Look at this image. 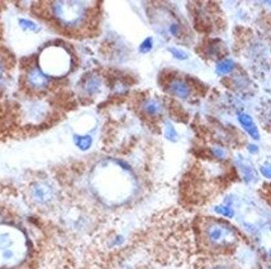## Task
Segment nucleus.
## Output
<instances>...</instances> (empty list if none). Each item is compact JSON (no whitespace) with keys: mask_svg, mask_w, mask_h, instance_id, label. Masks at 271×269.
I'll use <instances>...</instances> for the list:
<instances>
[{"mask_svg":"<svg viewBox=\"0 0 271 269\" xmlns=\"http://www.w3.org/2000/svg\"><path fill=\"white\" fill-rule=\"evenodd\" d=\"M91 186L98 197L109 205H121L133 196L136 181L129 164L123 161L112 163V170L108 165H100L91 179Z\"/></svg>","mask_w":271,"mask_h":269,"instance_id":"nucleus-1","label":"nucleus"},{"mask_svg":"<svg viewBox=\"0 0 271 269\" xmlns=\"http://www.w3.org/2000/svg\"><path fill=\"white\" fill-rule=\"evenodd\" d=\"M29 240L9 209L0 202V269H14L26 260Z\"/></svg>","mask_w":271,"mask_h":269,"instance_id":"nucleus-2","label":"nucleus"},{"mask_svg":"<svg viewBox=\"0 0 271 269\" xmlns=\"http://www.w3.org/2000/svg\"><path fill=\"white\" fill-rule=\"evenodd\" d=\"M95 3L61 0L45 4L46 18L52 22L60 31L69 34L83 32L91 19V12Z\"/></svg>","mask_w":271,"mask_h":269,"instance_id":"nucleus-3","label":"nucleus"},{"mask_svg":"<svg viewBox=\"0 0 271 269\" xmlns=\"http://www.w3.org/2000/svg\"><path fill=\"white\" fill-rule=\"evenodd\" d=\"M37 65L50 78H62L72 69V56L62 45H50L43 48L37 58Z\"/></svg>","mask_w":271,"mask_h":269,"instance_id":"nucleus-4","label":"nucleus"},{"mask_svg":"<svg viewBox=\"0 0 271 269\" xmlns=\"http://www.w3.org/2000/svg\"><path fill=\"white\" fill-rule=\"evenodd\" d=\"M202 236L204 243L213 251H227L240 240L237 230L232 225L213 219L203 224Z\"/></svg>","mask_w":271,"mask_h":269,"instance_id":"nucleus-5","label":"nucleus"},{"mask_svg":"<svg viewBox=\"0 0 271 269\" xmlns=\"http://www.w3.org/2000/svg\"><path fill=\"white\" fill-rule=\"evenodd\" d=\"M51 80L42 70L40 69L37 62L24 65L22 69L21 82L23 89L31 94H43L51 88Z\"/></svg>","mask_w":271,"mask_h":269,"instance_id":"nucleus-6","label":"nucleus"},{"mask_svg":"<svg viewBox=\"0 0 271 269\" xmlns=\"http://www.w3.org/2000/svg\"><path fill=\"white\" fill-rule=\"evenodd\" d=\"M29 196H31L33 203L45 208V206L51 205L56 200V190L48 182L36 181L31 184Z\"/></svg>","mask_w":271,"mask_h":269,"instance_id":"nucleus-7","label":"nucleus"},{"mask_svg":"<svg viewBox=\"0 0 271 269\" xmlns=\"http://www.w3.org/2000/svg\"><path fill=\"white\" fill-rule=\"evenodd\" d=\"M14 66L15 61L13 54L5 48L0 47V96L9 85Z\"/></svg>","mask_w":271,"mask_h":269,"instance_id":"nucleus-8","label":"nucleus"},{"mask_svg":"<svg viewBox=\"0 0 271 269\" xmlns=\"http://www.w3.org/2000/svg\"><path fill=\"white\" fill-rule=\"evenodd\" d=\"M103 78L98 73H88L80 84L81 92L88 97H94L103 90Z\"/></svg>","mask_w":271,"mask_h":269,"instance_id":"nucleus-9","label":"nucleus"},{"mask_svg":"<svg viewBox=\"0 0 271 269\" xmlns=\"http://www.w3.org/2000/svg\"><path fill=\"white\" fill-rule=\"evenodd\" d=\"M167 92L171 94L172 96L178 97L180 100H186L190 97L191 95V88L189 82L184 78H172L167 84Z\"/></svg>","mask_w":271,"mask_h":269,"instance_id":"nucleus-10","label":"nucleus"},{"mask_svg":"<svg viewBox=\"0 0 271 269\" xmlns=\"http://www.w3.org/2000/svg\"><path fill=\"white\" fill-rule=\"evenodd\" d=\"M237 119H238V123H240L241 127L243 128V130H245L248 135H250L252 139H255V140L260 139L259 129H257L254 119H252L248 114H245V113L238 114Z\"/></svg>","mask_w":271,"mask_h":269,"instance_id":"nucleus-11","label":"nucleus"},{"mask_svg":"<svg viewBox=\"0 0 271 269\" xmlns=\"http://www.w3.org/2000/svg\"><path fill=\"white\" fill-rule=\"evenodd\" d=\"M142 111L148 116H159L164 113V105L159 99L151 97L142 102Z\"/></svg>","mask_w":271,"mask_h":269,"instance_id":"nucleus-12","label":"nucleus"},{"mask_svg":"<svg viewBox=\"0 0 271 269\" xmlns=\"http://www.w3.org/2000/svg\"><path fill=\"white\" fill-rule=\"evenodd\" d=\"M17 24L21 28V31H23L24 33L29 34H37L41 31V26L37 23L36 20H32V19L26 18V17H20L17 19Z\"/></svg>","mask_w":271,"mask_h":269,"instance_id":"nucleus-13","label":"nucleus"},{"mask_svg":"<svg viewBox=\"0 0 271 269\" xmlns=\"http://www.w3.org/2000/svg\"><path fill=\"white\" fill-rule=\"evenodd\" d=\"M74 143L81 152H86L93 146V138L88 134H75Z\"/></svg>","mask_w":271,"mask_h":269,"instance_id":"nucleus-14","label":"nucleus"},{"mask_svg":"<svg viewBox=\"0 0 271 269\" xmlns=\"http://www.w3.org/2000/svg\"><path fill=\"white\" fill-rule=\"evenodd\" d=\"M235 69H236V62L233 61L232 58L222 59V61H219L216 66L217 73L221 76L228 75V73H231Z\"/></svg>","mask_w":271,"mask_h":269,"instance_id":"nucleus-15","label":"nucleus"},{"mask_svg":"<svg viewBox=\"0 0 271 269\" xmlns=\"http://www.w3.org/2000/svg\"><path fill=\"white\" fill-rule=\"evenodd\" d=\"M238 164V168H240V172H241V176H242L243 181L245 182H252L255 179V172L254 170L250 167V165L247 164V163H245L243 161H238L237 162Z\"/></svg>","mask_w":271,"mask_h":269,"instance_id":"nucleus-16","label":"nucleus"},{"mask_svg":"<svg viewBox=\"0 0 271 269\" xmlns=\"http://www.w3.org/2000/svg\"><path fill=\"white\" fill-rule=\"evenodd\" d=\"M214 213H217L218 215L227 217V219H232L235 216V210L229 203H222V205L214 206Z\"/></svg>","mask_w":271,"mask_h":269,"instance_id":"nucleus-17","label":"nucleus"},{"mask_svg":"<svg viewBox=\"0 0 271 269\" xmlns=\"http://www.w3.org/2000/svg\"><path fill=\"white\" fill-rule=\"evenodd\" d=\"M164 135H165V138L169 140V142H176V140H178V138H179V134H178V132H176L175 127L172 126L171 123H169V121H166V123H165Z\"/></svg>","mask_w":271,"mask_h":269,"instance_id":"nucleus-18","label":"nucleus"},{"mask_svg":"<svg viewBox=\"0 0 271 269\" xmlns=\"http://www.w3.org/2000/svg\"><path fill=\"white\" fill-rule=\"evenodd\" d=\"M169 51H170V53L172 54V57H174L175 59H179V61H185V59H188V57H189V54L186 53L184 50H181V48L170 47Z\"/></svg>","mask_w":271,"mask_h":269,"instance_id":"nucleus-19","label":"nucleus"},{"mask_svg":"<svg viewBox=\"0 0 271 269\" xmlns=\"http://www.w3.org/2000/svg\"><path fill=\"white\" fill-rule=\"evenodd\" d=\"M153 48V39L152 37H147L140 46L141 53H148Z\"/></svg>","mask_w":271,"mask_h":269,"instance_id":"nucleus-20","label":"nucleus"},{"mask_svg":"<svg viewBox=\"0 0 271 269\" xmlns=\"http://www.w3.org/2000/svg\"><path fill=\"white\" fill-rule=\"evenodd\" d=\"M212 154L217 159H226L227 156L226 151L223 148H221V147H214V148H212Z\"/></svg>","mask_w":271,"mask_h":269,"instance_id":"nucleus-21","label":"nucleus"},{"mask_svg":"<svg viewBox=\"0 0 271 269\" xmlns=\"http://www.w3.org/2000/svg\"><path fill=\"white\" fill-rule=\"evenodd\" d=\"M260 173L264 176L265 178L271 179V163H266V164L260 167Z\"/></svg>","mask_w":271,"mask_h":269,"instance_id":"nucleus-22","label":"nucleus"},{"mask_svg":"<svg viewBox=\"0 0 271 269\" xmlns=\"http://www.w3.org/2000/svg\"><path fill=\"white\" fill-rule=\"evenodd\" d=\"M209 269H232L229 265L227 264H223V263H218V264H214L210 267Z\"/></svg>","mask_w":271,"mask_h":269,"instance_id":"nucleus-23","label":"nucleus"},{"mask_svg":"<svg viewBox=\"0 0 271 269\" xmlns=\"http://www.w3.org/2000/svg\"><path fill=\"white\" fill-rule=\"evenodd\" d=\"M247 148H248V151H250L252 154H255V153H257V152H259V147L255 146V144H250V146H248Z\"/></svg>","mask_w":271,"mask_h":269,"instance_id":"nucleus-24","label":"nucleus"}]
</instances>
